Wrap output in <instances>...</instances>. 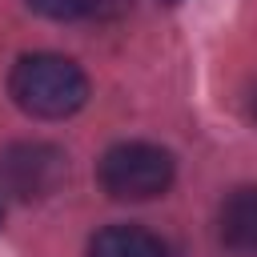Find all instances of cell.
Listing matches in <instances>:
<instances>
[{
  "label": "cell",
  "instance_id": "cell-1",
  "mask_svg": "<svg viewBox=\"0 0 257 257\" xmlns=\"http://www.w3.org/2000/svg\"><path fill=\"white\" fill-rule=\"evenodd\" d=\"M12 100L40 120H64L88 100V76L80 72L76 60L56 56V52H32L12 64L8 76Z\"/></svg>",
  "mask_w": 257,
  "mask_h": 257
},
{
  "label": "cell",
  "instance_id": "cell-2",
  "mask_svg": "<svg viewBox=\"0 0 257 257\" xmlns=\"http://www.w3.org/2000/svg\"><path fill=\"white\" fill-rule=\"evenodd\" d=\"M173 177H177L173 153L149 141H124L100 157V185L116 201H153L173 185Z\"/></svg>",
  "mask_w": 257,
  "mask_h": 257
},
{
  "label": "cell",
  "instance_id": "cell-3",
  "mask_svg": "<svg viewBox=\"0 0 257 257\" xmlns=\"http://www.w3.org/2000/svg\"><path fill=\"white\" fill-rule=\"evenodd\" d=\"M64 153L56 145H44V141H20L4 153V189L20 201H40L48 193L60 189L64 181Z\"/></svg>",
  "mask_w": 257,
  "mask_h": 257
},
{
  "label": "cell",
  "instance_id": "cell-4",
  "mask_svg": "<svg viewBox=\"0 0 257 257\" xmlns=\"http://www.w3.org/2000/svg\"><path fill=\"white\" fill-rule=\"evenodd\" d=\"M221 241L229 249L241 253H257V185H245L237 193H229V201L221 205Z\"/></svg>",
  "mask_w": 257,
  "mask_h": 257
},
{
  "label": "cell",
  "instance_id": "cell-5",
  "mask_svg": "<svg viewBox=\"0 0 257 257\" xmlns=\"http://www.w3.org/2000/svg\"><path fill=\"white\" fill-rule=\"evenodd\" d=\"M88 257H169L165 241L141 225H108L92 237Z\"/></svg>",
  "mask_w": 257,
  "mask_h": 257
},
{
  "label": "cell",
  "instance_id": "cell-6",
  "mask_svg": "<svg viewBox=\"0 0 257 257\" xmlns=\"http://www.w3.org/2000/svg\"><path fill=\"white\" fill-rule=\"evenodd\" d=\"M28 4L48 20H76V16H88L100 8V0H28Z\"/></svg>",
  "mask_w": 257,
  "mask_h": 257
},
{
  "label": "cell",
  "instance_id": "cell-7",
  "mask_svg": "<svg viewBox=\"0 0 257 257\" xmlns=\"http://www.w3.org/2000/svg\"><path fill=\"white\" fill-rule=\"evenodd\" d=\"M249 116H253V124H257V84H253V92H249Z\"/></svg>",
  "mask_w": 257,
  "mask_h": 257
},
{
  "label": "cell",
  "instance_id": "cell-8",
  "mask_svg": "<svg viewBox=\"0 0 257 257\" xmlns=\"http://www.w3.org/2000/svg\"><path fill=\"white\" fill-rule=\"evenodd\" d=\"M0 221H4V205H0Z\"/></svg>",
  "mask_w": 257,
  "mask_h": 257
}]
</instances>
